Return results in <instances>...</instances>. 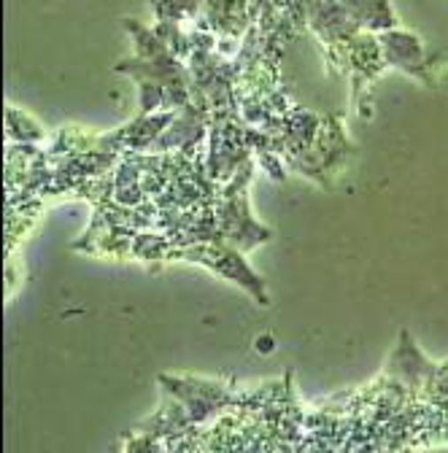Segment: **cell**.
<instances>
[{
    "label": "cell",
    "mask_w": 448,
    "mask_h": 453,
    "mask_svg": "<svg viewBox=\"0 0 448 453\" xmlns=\"http://www.w3.org/2000/svg\"><path fill=\"white\" fill-rule=\"evenodd\" d=\"M381 51H383V60L389 68H395L411 79H419L424 87L435 89L440 84V71L443 65V57L445 51H427L424 41L403 27H391L383 33H375Z\"/></svg>",
    "instance_id": "obj_1"
},
{
    "label": "cell",
    "mask_w": 448,
    "mask_h": 453,
    "mask_svg": "<svg viewBox=\"0 0 448 453\" xmlns=\"http://www.w3.org/2000/svg\"><path fill=\"white\" fill-rule=\"evenodd\" d=\"M167 257L174 259H182V262H197V265H205L208 270L224 275L228 280L238 283L246 292H251L257 297L259 305H267V292H265V283L262 278L243 262L241 251L238 249H230L224 243H213V246H205V243H192V246H184V249H174Z\"/></svg>",
    "instance_id": "obj_2"
},
{
    "label": "cell",
    "mask_w": 448,
    "mask_h": 453,
    "mask_svg": "<svg viewBox=\"0 0 448 453\" xmlns=\"http://www.w3.org/2000/svg\"><path fill=\"white\" fill-rule=\"evenodd\" d=\"M344 6L359 30L383 33L391 27H400V19L395 9H391V0H344Z\"/></svg>",
    "instance_id": "obj_3"
},
{
    "label": "cell",
    "mask_w": 448,
    "mask_h": 453,
    "mask_svg": "<svg viewBox=\"0 0 448 453\" xmlns=\"http://www.w3.org/2000/svg\"><path fill=\"white\" fill-rule=\"evenodd\" d=\"M205 0H154V14L159 22H182V19H197V12H203Z\"/></svg>",
    "instance_id": "obj_4"
},
{
    "label": "cell",
    "mask_w": 448,
    "mask_h": 453,
    "mask_svg": "<svg viewBox=\"0 0 448 453\" xmlns=\"http://www.w3.org/2000/svg\"><path fill=\"white\" fill-rule=\"evenodd\" d=\"M6 125H9V138H19L22 143L43 138L41 125L33 117H27L25 111H17L14 105H9V111H6Z\"/></svg>",
    "instance_id": "obj_5"
}]
</instances>
